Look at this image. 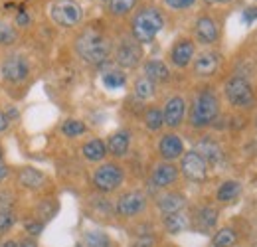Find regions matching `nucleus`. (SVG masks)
I'll return each instance as SVG.
<instances>
[{
    "label": "nucleus",
    "mask_w": 257,
    "mask_h": 247,
    "mask_svg": "<svg viewBox=\"0 0 257 247\" xmlns=\"http://www.w3.org/2000/svg\"><path fill=\"white\" fill-rule=\"evenodd\" d=\"M38 77L30 46H18L0 54V85L12 99H24Z\"/></svg>",
    "instance_id": "1"
},
{
    "label": "nucleus",
    "mask_w": 257,
    "mask_h": 247,
    "mask_svg": "<svg viewBox=\"0 0 257 247\" xmlns=\"http://www.w3.org/2000/svg\"><path fill=\"white\" fill-rule=\"evenodd\" d=\"M115 48V38L101 22L81 24L73 38V52L83 63L91 67H107L111 65Z\"/></svg>",
    "instance_id": "2"
},
{
    "label": "nucleus",
    "mask_w": 257,
    "mask_h": 247,
    "mask_svg": "<svg viewBox=\"0 0 257 247\" xmlns=\"http://www.w3.org/2000/svg\"><path fill=\"white\" fill-rule=\"evenodd\" d=\"M166 26V18L164 12L157 2H141L139 8L133 12V16L128 18V34L141 44V46H149L153 44L159 34Z\"/></svg>",
    "instance_id": "3"
},
{
    "label": "nucleus",
    "mask_w": 257,
    "mask_h": 247,
    "mask_svg": "<svg viewBox=\"0 0 257 247\" xmlns=\"http://www.w3.org/2000/svg\"><path fill=\"white\" fill-rule=\"evenodd\" d=\"M222 115V103L220 95L212 87H202L194 93V97L188 101V113L186 123L194 131H206L214 127Z\"/></svg>",
    "instance_id": "4"
},
{
    "label": "nucleus",
    "mask_w": 257,
    "mask_h": 247,
    "mask_svg": "<svg viewBox=\"0 0 257 247\" xmlns=\"http://www.w3.org/2000/svg\"><path fill=\"white\" fill-rule=\"evenodd\" d=\"M12 184L16 186L24 196H42L54 192L52 178L42 168H36L30 164L14 166L12 168Z\"/></svg>",
    "instance_id": "5"
},
{
    "label": "nucleus",
    "mask_w": 257,
    "mask_h": 247,
    "mask_svg": "<svg viewBox=\"0 0 257 247\" xmlns=\"http://www.w3.org/2000/svg\"><path fill=\"white\" fill-rule=\"evenodd\" d=\"M127 180V170L119 160H103L91 172V186L97 194L109 196L119 192Z\"/></svg>",
    "instance_id": "6"
},
{
    "label": "nucleus",
    "mask_w": 257,
    "mask_h": 247,
    "mask_svg": "<svg viewBox=\"0 0 257 247\" xmlns=\"http://www.w3.org/2000/svg\"><path fill=\"white\" fill-rule=\"evenodd\" d=\"M224 99L227 101L229 107L237 109V111H251L257 105V93L251 85V81L239 73L229 75L224 81Z\"/></svg>",
    "instance_id": "7"
},
{
    "label": "nucleus",
    "mask_w": 257,
    "mask_h": 247,
    "mask_svg": "<svg viewBox=\"0 0 257 247\" xmlns=\"http://www.w3.org/2000/svg\"><path fill=\"white\" fill-rule=\"evenodd\" d=\"M48 18L60 30H77L83 24V6L77 0H52Z\"/></svg>",
    "instance_id": "8"
},
{
    "label": "nucleus",
    "mask_w": 257,
    "mask_h": 247,
    "mask_svg": "<svg viewBox=\"0 0 257 247\" xmlns=\"http://www.w3.org/2000/svg\"><path fill=\"white\" fill-rule=\"evenodd\" d=\"M113 65L125 69V71H133L139 69L141 63L145 62V46H141L131 34H123L115 40V48H113V58H111Z\"/></svg>",
    "instance_id": "9"
},
{
    "label": "nucleus",
    "mask_w": 257,
    "mask_h": 247,
    "mask_svg": "<svg viewBox=\"0 0 257 247\" xmlns=\"http://www.w3.org/2000/svg\"><path fill=\"white\" fill-rule=\"evenodd\" d=\"M149 196L145 190H139V188H133V190H125L117 196L113 208H115V216L123 221H133V219H139L141 216L147 214L149 210Z\"/></svg>",
    "instance_id": "10"
},
{
    "label": "nucleus",
    "mask_w": 257,
    "mask_h": 247,
    "mask_svg": "<svg viewBox=\"0 0 257 247\" xmlns=\"http://www.w3.org/2000/svg\"><path fill=\"white\" fill-rule=\"evenodd\" d=\"M190 38L196 42V46L214 48L222 38V26H220L218 18L210 12H200L192 24V36Z\"/></svg>",
    "instance_id": "11"
},
{
    "label": "nucleus",
    "mask_w": 257,
    "mask_h": 247,
    "mask_svg": "<svg viewBox=\"0 0 257 247\" xmlns=\"http://www.w3.org/2000/svg\"><path fill=\"white\" fill-rule=\"evenodd\" d=\"M224 65V54L216 48H204L202 52L196 54V58L190 63V71L196 79L208 81L220 73Z\"/></svg>",
    "instance_id": "12"
},
{
    "label": "nucleus",
    "mask_w": 257,
    "mask_h": 247,
    "mask_svg": "<svg viewBox=\"0 0 257 247\" xmlns=\"http://www.w3.org/2000/svg\"><path fill=\"white\" fill-rule=\"evenodd\" d=\"M178 170H180V178H184L190 184H204L208 180V176H210L208 162L194 149L186 151L182 155V158L178 160Z\"/></svg>",
    "instance_id": "13"
},
{
    "label": "nucleus",
    "mask_w": 257,
    "mask_h": 247,
    "mask_svg": "<svg viewBox=\"0 0 257 247\" xmlns=\"http://www.w3.org/2000/svg\"><path fill=\"white\" fill-rule=\"evenodd\" d=\"M198 54V46L190 36H180L172 42L166 52V63L174 69H188Z\"/></svg>",
    "instance_id": "14"
},
{
    "label": "nucleus",
    "mask_w": 257,
    "mask_h": 247,
    "mask_svg": "<svg viewBox=\"0 0 257 247\" xmlns=\"http://www.w3.org/2000/svg\"><path fill=\"white\" fill-rule=\"evenodd\" d=\"M180 182V170H178V162H166L159 160L153 164L151 172H149V186L157 192L162 190H170L176 188Z\"/></svg>",
    "instance_id": "15"
},
{
    "label": "nucleus",
    "mask_w": 257,
    "mask_h": 247,
    "mask_svg": "<svg viewBox=\"0 0 257 247\" xmlns=\"http://www.w3.org/2000/svg\"><path fill=\"white\" fill-rule=\"evenodd\" d=\"M162 117H164V127L168 131H178L186 123V113H188V101L180 93H172L164 99L162 103Z\"/></svg>",
    "instance_id": "16"
},
{
    "label": "nucleus",
    "mask_w": 257,
    "mask_h": 247,
    "mask_svg": "<svg viewBox=\"0 0 257 247\" xmlns=\"http://www.w3.org/2000/svg\"><path fill=\"white\" fill-rule=\"evenodd\" d=\"M190 217V229L196 233H212L218 229V219H220V210L212 204H200L194 206L188 212Z\"/></svg>",
    "instance_id": "17"
},
{
    "label": "nucleus",
    "mask_w": 257,
    "mask_h": 247,
    "mask_svg": "<svg viewBox=\"0 0 257 247\" xmlns=\"http://www.w3.org/2000/svg\"><path fill=\"white\" fill-rule=\"evenodd\" d=\"M24 210L28 214H32L36 219H40L44 225H48L60 212V200H58V196H54V192L34 196L32 202L24 204Z\"/></svg>",
    "instance_id": "18"
},
{
    "label": "nucleus",
    "mask_w": 257,
    "mask_h": 247,
    "mask_svg": "<svg viewBox=\"0 0 257 247\" xmlns=\"http://www.w3.org/2000/svg\"><path fill=\"white\" fill-rule=\"evenodd\" d=\"M186 153V145L182 141V137L176 131H166L159 137L157 143V155L161 160L166 162H178L182 155Z\"/></svg>",
    "instance_id": "19"
},
{
    "label": "nucleus",
    "mask_w": 257,
    "mask_h": 247,
    "mask_svg": "<svg viewBox=\"0 0 257 247\" xmlns=\"http://www.w3.org/2000/svg\"><path fill=\"white\" fill-rule=\"evenodd\" d=\"M155 206H157L161 216H168V214L184 212L188 208V198H186V194L182 190L170 188V190H162V192L157 194Z\"/></svg>",
    "instance_id": "20"
},
{
    "label": "nucleus",
    "mask_w": 257,
    "mask_h": 247,
    "mask_svg": "<svg viewBox=\"0 0 257 247\" xmlns=\"http://www.w3.org/2000/svg\"><path fill=\"white\" fill-rule=\"evenodd\" d=\"M131 143H133V133L128 129H119L111 133L105 141L107 145V155L113 160H121L131 153Z\"/></svg>",
    "instance_id": "21"
},
{
    "label": "nucleus",
    "mask_w": 257,
    "mask_h": 247,
    "mask_svg": "<svg viewBox=\"0 0 257 247\" xmlns=\"http://www.w3.org/2000/svg\"><path fill=\"white\" fill-rule=\"evenodd\" d=\"M141 71L145 77H149L157 85H164L172 79L170 65L161 58H145V62L141 63Z\"/></svg>",
    "instance_id": "22"
},
{
    "label": "nucleus",
    "mask_w": 257,
    "mask_h": 247,
    "mask_svg": "<svg viewBox=\"0 0 257 247\" xmlns=\"http://www.w3.org/2000/svg\"><path fill=\"white\" fill-rule=\"evenodd\" d=\"M24 40H26L24 34L12 24V20L0 16V54L2 52H8L12 48L22 46Z\"/></svg>",
    "instance_id": "23"
},
{
    "label": "nucleus",
    "mask_w": 257,
    "mask_h": 247,
    "mask_svg": "<svg viewBox=\"0 0 257 247\" xmlns=\"http://www.w3.org/2000/svg\"><path fill=\"white\" fill-rule=\"evenodd\" d=\"M194 151L202 155V158L208 162V166H210V168H212V166H218V164L224 160V151H222L220 143H218V141H214V139H210V137L200 139V141L196 143Z\"/></svg>",
    "instance_id": "24"
},
{
    "label": "nucleus",
    "mask_w": 257,
    "mask_h": 247,
    "mask_svg": "<svg viewBox=\"0 0 257 247\" xmlns=\"http://www.w3.org/2000/svg\"><path fill=\"white\" fill-rule=\"evenodd\" d=\"M79 153L83 156V160L91 162V164H99L103 160H107V145L101 137H91L87 139L81 147H79Z\"/></svg>",
    "instance_id": "25"
},
{
    "label": "nucleus",
    "mask_w": 257,
    "mask_h": 247,
    "mask_svg": "<svg viewBox=\"0 0 257 247\" xmlns=\"http://www.w3.org/2000/svg\"><path fill=\"white\" fill-rule=\"evenodd\" d=\"M143 0H109L105 4V14L111 20H128Z\"/></svg>",
    "instance_id": "26"
},
{
    "label": "nucleus",
    "mask_w": 257,
    "mask_h": 247,
    "mask_svg": "<svg viewBox=\"0 0 257 247\" xmlns=\"http://www.w3.org/2000/svg\"><path fill=\"white\" fill-rule=\"evenodd\" d=\"M101 83H103L105 89L117 91V89H123L128 83V75L125 69H121V67H117V65L111 63V65L103 67V71H101Z\"/></svg>",
    "instance_id": "27"
},
{
    "label": "nucleus",
    "mask_w": 257,
    "mask_h": 247,
    "mask_svg": "<svg viewBox=\"0 0 257 247\" xmlns=\"http://www.w3.org/2000/svg\"><path fill=\"white\" fill-rule=\"evenodd\" d=\"M24 204V194L12 182L0 186V210H22Z\"/></svg>",
    "instance_id": "28"
},
{
    "label": "nucleus",
    "mask_w": 257,
    "mask_h": 247,
    "mask_svg": "<svg viewBox=\"0 0 257 247\" xmlns=\"http://www.w3.org/2000/svg\"><path fill=\"white\" fill-rule=\"evenodd\" d=\"M162 229L170 235H178L190 229V217L184 212H176V214H168V216H161Z\"/></svg>",
    "instance_id": "29"
},
{
    "label": "nucleus",
    "mask_w": 257,
    "mask_h": 247,
    "mask_svg": "<svg viewBox=\"0 0 257 247\" xmlns=\"http://www.w3.org/2000/svg\"><path fill=\"white\" fill-rule=\"evenodd\" d=\"M157 89H159V85H157V83H153L149 77H145L143 73H139V75L135 77V81H133L131 95H133L137 101L147 103V101H151V99H155V97H157Z\"/></svg>",
    "instance_id": "30"
},
{
    "label": "nucleus",
    "mask_w": 257,
    "mask_h": 247,
    "mask_svg": "<svg viewBox=\"0 0 257 247\" xmlns=\"http://www.w3.org/2000/svg\"><path fill=\"white\" fill-rule=\"evenodd\" d=\"M241 196V182L239 180H224L216 188V202L218 204H233Z\"/></svg>",
    "instance_id": "31"
},
{
    "label": "nucleus",
    "mask_w": 257,
    "mask_h": 247,
    "mask_svg": "<svg viewBox=\"0 0 257 247\" xmlns=\"http://www.w3.org/2000/svg\"><path fill=\"white\" fill-rule=\"evenodd\" d=\"M141 121L151 133H161L164 129V117H162L161 105H147L141 113Z\"/></svg>",
    "instance_id": "32"
},
{
    "label": "nucleus",
    "mask_w": 257,
    "mask_h": 247,
    "mask_svg": "<svg viewBox=\"0 0 257 247\" xmlns=\"http://www.w3.org/2000/svg\"><path fill=\"white\" fill-rule=\"evenodd\" d=\"M18 225H22V233L24 235L34 237V239H40L42 233H44V229H46V225L40 219H36L32 214H28L24 208L20 210V223Z\"/></svg>",
    "instance_id": "33"
},
{
    "label": "nucleus",
    "mask_w": 257,
    "mask_h": 247,
    "mask_svg": "<svg viewBox=\"0 0 257 247\" xmlns=\"http://www.w3.org/2000/svg\"><path fill=\"white\" fill-rule=\"evenodd\" d=\"M60 133H62V137L73 141V139H79V137L87 135V133H89V127L85 125V121H81V119L67 117V119H64L62 125H60Z\"/></svg>",
    "instance_id": "34"
},
{
    "label": "nucleus",
    "mask_w": 257,
    "mask_h": 247,
    "mask_svg": "<svg viewBox=\"0 0 257 247\" xmlns=\"http://www.w3.org/2000/svg\"><path fill=\"white\" fill-rule=\"evenodd\" d=\"M81 245L83 247H115L113 237L103 231V229H87L83 231V237H81Z\"/></svg>",
    "instance_id": "35"
},
{
    "label": "nucleus",
    "mask_w": 257,
    "mask_h": 247,
    "mask_svg": "<svg viewBox=\"0 0 257 247\" xmlns=\"http://www.w3.org/2000/svg\"><path fill=\"white\" fill-rule=\"evenodd\" d=\"M237 231L229 225L218 227L210 239V247H235L237 245Z\"/></svg>",
    "instance_id": "36"
},
{
    "label": "nucleus",
    "mask_w": 257,
    "mask_h": 247,
    "mask_svg": "<svg viewBox=\"0 0 257 247\" xmlns=\"http://www.w3.org/2000/svg\"><path fill=\"white\" fill-rule=\"evenodd\" d=\"M20 223V210H0V241L8 237Z\"/></svg>",
    "instance_id": "37"
},
{
    "label": "nucleus",
    "mask_w": 257,
    "mask_h": 247,
    "mask_svg": "<svg viewBox=\"0 0 257 247\" xmlns=\"http://www.w3.org/2000/svg\"><path fill=\"white\" fill-rule=\"evenodd\" d=\"M128 247H161V237L159 233H145V235H135Z\"/></svg>",
    "instance_id": "38"
},
{
    "label": "nucleus",
    "mask_w": 257,
    "mask_h": 247,
    "mask_svg": "<svg viewBox=\"0 0 257 247\" xmlns=\"http://www.w3.org/2000/svg\"><path fill=\"white\" fill-rule=\"evenodd\" d=\"M198 0H162V4L172 12H186L196 6Z\"/></svg>",
    "instance_id": "39"
},
{
    "label": "nucleus",
    "mask_w": 257,
    "mask_h": 247,
    "mask_svg": "<svg viewBox=\"0 0 257 247\" xmlns=\"http://www.w3.org/2000/svg\"><path fill=\"white\" fill-rule=\"evenodd\" d=\"M4 113H6V119H8V123H10V129H12L14 125L20 123V119H22L20 109H18L16 105H8V107H4Z\"/></svg>",
    "instance_id": "40"
},
{
    "label": "nucleus",
    "mask_w": 257,
    "mask_h": 247,
    "mask_svg": "<svg viewBox=\"0 0 257 247\" xmlns=\"http://www.w3.org/2000/svg\"><path fill=\"white\" fill-rule=\"evenodd\" d=\"M12 164H8L6 160H0V186L8 184L12 180Z\"/></svg>",
    "instance_id": "41"
},
{
    "label": "nucleus",
    "mask_w": 257,
    "mask_h": 247,
    "mask_svg": "<svg viewBox=\"0 0 257 247\" xmlns=\"http://www.w3.org/2000/svg\"><path fill=\"white\" fill-rule=\"evenodd\" d=\"M257 20V6H249L243 10V22L245 24H253Z\"/></svg>",
    "instance_id": "42"
},
{
    "label": "nucleus",
    "mask_w": 257,
    "mask_h": 247,
    "mask_svg": "<svg viewBox=\"0 0 257 247\" xmlns=\"http://www.w3.org/2000/svg\"><path fill=\"white\" fill-rule=\"evenodd\" d=\"M18 239V247H40L38 243V239H34V237H28V235H20V237H16Z\"/></svg>",
    "instance_id": "43"
},
{
    "label": "nucleus",
    "mask_w": 257,
    "mask_h": 247,
    "mask_svg": "<svg viewBox=\"0 0 257 247\" xmlns=\"http://www.w3.org/2000/svg\"><path fill=\"white\" fill-rule=\"evenodd\" d=\"M10 131V123L6 119V113H4V107H0V135L8 133Z\"/></svg>",
    "instance_id": "44"
},
{
    "label": "nucleus",
    "mask_w": 257,
    "mask_h": 247,
    "mask_svg": "<svg viewBox=\"0 0 257 247\" xmlns=\"http://www.w3.org/2000/svg\"><path fill=\"white\" fill-rule=\"evenodd\" d=\"M0 247H18V239L12 237V235H8V237H4V239L0 241Z\"/></svg>",
    "instance_id": "45"
},
{
    "label": "nucleus",
    "mask_w": 257,
    "mask_h": 247,
    "mask_svg": "<svg viewBox=\"0 0 257 247\" xmlns=\"http://www.w3.org/2000/svg\"><path fill=\"white\" fill-rule=\"evenodd\" d=\"M206 6H225V4H231L233 0H202Z\"/></svg>",
    "instance_id": "46"
},
{
    "label": "nucleus",
    "mask_w": 257,
    "mask_h": 247,
    "mask_svg": "<svg viewBox=\"0 0 257 247\" xmlns=\"http://www.w3.org/2000/svg\"><path fill=\"white\" fill-rule=\"evenodd\" d=\"M6 158V149H4V143L0 141V160H4Z\"/></svg>",
    "instance_id": "47"
},
{
    "label": "nucleus",
    "mask_w": 257,
    "mask_h": 247,
    "mask_svg": "<svg viewBox=\"0 0 257 247\" xmlns=\"http://www.w3.org/2000/svg\"><path fill=\"white\" fill-rule=\"evenodd\" d=\"M4 2H24V0H4Z\"/></svg>",
    "instance_id": "48"
},
{
    "label": "nucleus",
    "mask_w": 257,
    "mask_h": 247,
    "mask_svg": "<svg viewBox=\"0 0 257 247\" xmlns=\"http://www.w3.org/2000/svg\"><path fill=\"white\" fill-rule=\"evenodd\" d=\"M97 2H101V4H107V2H109V0H97Z\"/></svg>",
    "instance_id": "49"
},
{
    "label": "nucleus",
    "mask_w": 257,
    "mask_h": 247,
    "mask_svg": "<svg viewBox=\"0 0 257 247\" xmlns=\"http://www.w3.org/2000/svg\"><path fill=\"white\" fill-rule=\"evenodd\" d=\"M255 129H257V117H255Z\"/></svg>",
    "instance_id": "50"
},
{
    "label": "nucleus",
    "mask_w": 257,
    "mask_h": 247,
    "mask_svg": "<svg viewBox=\"0 0 257 247\" xmlns=\"http://www.w3.org/2000/svg\"><path fill=\"white\" fill-rule=\"evenodd\" d=\"M166 247H174V245H166Z\"/></svg>",
    "instance_id": "51"
}]
</instances>
